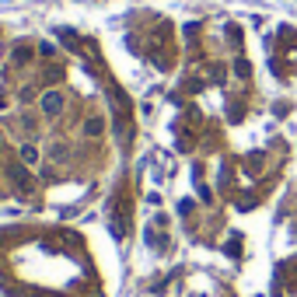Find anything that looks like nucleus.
<instances>
[{
    "label": "nucleus",
    "mask_w": 297,
    "mask_h": 297,
    "mask_svg": "<svg viewBox=\"0 0 297 297\" xmlns=\"http://www.w3.org/2000/svg\"><path fill=\"white\" fill-rule=\"evenodd\" d=\"M60 108H63V95H60V91H49V95L42 98V112H46V116H56Z\"/></svg>",
    "instance_id": "1"
},
{
    "label": "nucleus",
    "mask_w": 297,
    "mask_h": 297,
    "mask_svg": "<svg viewBox=\"0 0 297 297\" xmlns=\"http://www.w3.org/2000/svg\"><path fill=\"white\" fill-rule=\"evenodd\" d=\"M101 130H105V123H101L98 116H95V119H88V136H98Z\"/></svg>",
    "instance_id": "2"
},
{
    "label": "nucleus",
    "mask_w": 297,
    "mask_h": 297,
    "mask_svg": "<svg viewBox=\"0 0 297 297\" xmlns=\"http://www.w3.org/2000/svg\"><path fill=\"white\" fill-rule=\"evenodd\" d=\"M21 158H25L28 165H35V161H39V154H35V147H32V143H25V147H21Z\"/></svg>",
    "instance_id": "3"
},
{
    "label": "nucleus",
    "mask_w": 297,
    "mask_h": 297,
    "mask_svg": "<svg viewBox=\"0 0 297 297\" xmlns=\"http://www.w3.org/2000/svg\"><path fill=\"white\" fill-rule=\"evenodd\" d=\"M14 60H18V63H28V60H32V49H28V46H18V49H14Z\"/></svg>",
    "instance_id": "4"
}]
</instances>
